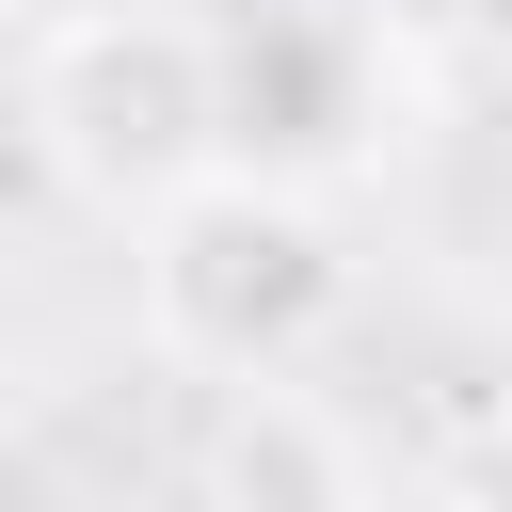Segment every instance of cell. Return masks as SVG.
<instances>
[{"instance_id":"2","label":"cell","mask_w":512,"mask_h":512,"mask_svg":"<svg viewBox=\"0 0 512 512\" xmlns=\"http://www.w3.org/2000/svg\"><path fill=\"white\" fill-rule=\"evenodd\" d=\"M16 128H32V160H48L80 208L144 224V208H176L192 176H224V48H208L192 16H128V0L48 16L32 64H16Z\"/></svg>"},{"instance_id":"1","label":"cell","mask_w":512,"mask_h":512,"mask_svg":"<svg viewBox=\"0 0 512 512\" xmlns=\"http://www.w3.org/2000/svg\"><path fill=\"white\" fill-rule=\"evenodd\" d=\"M128 288H144V352L208 368V384H288L336 320H352V240L320 192L224 160L176 208L128 224Z\"/></svg>"},{"instance_id":"4","label":"cell","mask_w":512,"mask_h":512,"mask_svg":"<svg viewBox=\"0 0 512 512\" xmlns=\"http://www.w3.org/2000/svg\"><path fill=\"white\" fill-rule=\"evenodd\" d=\"M0 512H80V480H64L32 432H0Z\"/></svg>"},{"instance_id":"5","label":"cell","mask_w":512,"mask_h":512,"mask_svg":"<svg viewBox=\"0 0 512 512\" xmlns=\"http://www.w3.org/2000/svg\"><path fill=\"white\" fill-rule=\"evenodd\" d=\"M496 368H512V272H496Z\"/></svg>"},{"instance_id":"3","label":"cell","mask_w":512,"mask_h":512,"mask_svg":"<svg viewBox=\"0 0 512 512\" xmlns=\"http://www.w3.org/2000/svg\"><path fill=\"white\" fill-rule=\"evenodd\" d=\"M208 512H368V448L304 384H224V416H208Z\"/></svg>"}]
</instances>
